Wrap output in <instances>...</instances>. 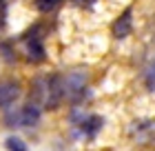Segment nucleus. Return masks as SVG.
Here are the masks:
<instances>
[{
	"label": "nucleus",
	"instance_id": "1",
	"mask_svg": "<svg viewBox=\"0 0 155 151\" xmlns=\"http://www.w3.org/2000/svg\"><path fill=\"white\" fill-rule=\"evenodd\" d=\"M33 98L42 100L47 109H58L62 98H64V84H62L60 76H49L45 80H38ZM36 100H33V102H36Z\"/></svg>",
	"mask_w": 155,
	"mask_h": 151
},
{
	"label": "nucleus",
	"instance_id": "2",
	"mask_svg": "<svg viewBox=\"0 0 155 151\" xmlns=\"http://www.w3.org/2000/svg\"><path fill=\"white\" fill-rule=\"evenodd\" d=\"M20 82L18 80H2L0 82V107H9L20 98Z\"/></svg>",
	"mask_w": 155,
	"mask_h": 151
},
{
	"label": "nucleus",
	"instance_id": "3",
	"mask_svg": "<svg viewBox=\"0 0 155 151\" xmlns=\"http://www.w3.org/2000/svg\"><path fill=\"white\" fill-rule=\"evenodd\" d=\"M131 27H133L131 9H126L122 16L115 20V25H113V36H115V38H126V36L131 33Z\"/></svg>",
	"mask_w": 155,
	"mask_h": 151
},
{
	"label": "nucleus",
	"instance_id": "4",
	"mask_svg": "<svg viewBox=\"0 0 155 151\" xmlns=\"http://www.w3.org/2000/svg\"><path fill=\"white\" fill-rule=\"evenodd\" d=\"M84 80H87V74H84V71H73V74L67 78V82H62V84H64V89L71 91V96H78V93L84 89V84H87Z\"/></svg>",
	"mask_w": 155,
	"mask_h": 151
},
{
	"label": "nucleus",
	"instance_id": "5",
	"mask_svg": "<svg viewBox=\"0 0 155 151\" xmlns=\"http://www.w3.org/2000/svg\"><path fill=\"white\" fill-rule=\"evenodd\" d=\"M102 125H104V118H100V116H89V118H84L82 129L91 136V138H93V136L102 129Z\"/></svg>",
	"mask_w": 155,
	"mask_h": 151
},
{
	"label": "nucleus",
	"instance_id": "6",
	"mask_svg": "<svg viewBox=\"0 0 155 151\" xmlns=\"http://www.w3.org/2000/svg\"><path fill=\"white\" fill-rule=\"evenodd\" d=\"M38 118H40V109H38V105L36 102H29L22 109V125H36L38 122Z\"/></svg>",
	"mask_w": 155,
	"mask_h": 151
},
{
	"label": "nucleus",
	"instance_id": "7",
	"mask_svg": "<svg viewBox=\"0 0 155 151\" xmlns=\"http://www.w3.org/2000/svg\"><path fill=\"white\" fill-rule=\"evenodd\" d=\"M27 51H29V58H31V60H42V58H45V49H42L40 40H36V38L29 40V45H27Z\"/></svg>",
	"mask_w": 155,
	"mask_h": 151
},
{
	"label": "nucleus",
	"instance_id": "8",
	"mask_svg": "<svg viewBox=\"0 0 155 151\" xmlns=\"http://www.w3.org/2000/svg\"><path fill=\"white\" fill-rule=\"evenodd\" d=\"M7 149L9 151H27V145L22 140H18V138L11 136V138H7Z\"/></svg>",
	"mask_w": 155,
	"mask_h": 151
},
{
	"label": "nucleus",
	"instance_id": "9",
	"mask_svg": "<svg viewBox=\"0 0 155 151\" xmlns=\"http://www.w3.org/2000/svg\"><path fill=\"white\" fill-rule=\"evenodd\" d=\"M58 2L60 0H38V9L40 11H49V9H53Z\"/></svg>",
	"mask_w": 155,
	"mask_h": 151
},
{
	"label": "nucleus",
	"instance_id": "10",
	"mask_svg": "<svg viewBox=\"0 0 155 151\" xmlns=\"http://www.w3.org/2000/svg\"><path fill=\"white\" fill-rule=\"evenodd\" d=\"M75 2H84V0H75Z\"/></svg>",
	"mask_w": 155,
	"mask_h": 151
}]
</instances>
